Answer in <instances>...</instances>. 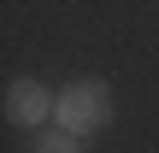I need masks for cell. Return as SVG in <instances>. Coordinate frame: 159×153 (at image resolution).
<instances>
[{
	"label": "cell",
	"mask_w": 159,
	"mask_h": 153,
	"mask_svg": "<svg viewBox=\"0 0 159 153\" xmlns=\"http://www.w3.org/2000/svg\"><path fill=\"white\" fill-rule=\"evenodd\" d=\"M53 118H59V130H71V136H94V130H106V118H112V94H106V83H71V88L53 100Z\"/></svg>",
	"instance_id": "1"
},
{
	"label": "cell",
	"mask_w": 159,
	"mask_h": 153,
	"mask_svg": "<svg viewBox=\"0 0 159 153\" xmlns=\"http://www.w3.org/2000/svg\"><path fill=\"white\" fill-rule=\"evenodd\" d=\"M47 112H53V100H47V88H41V83L18 77V83L6 88V118H12L18 130H35V124H41Z\"/></svg>",
	"instance_id": "2"
},
{
	"label": "cell",
	"mask_w": 159,
	"mask_h": 153,
	"mask_svg": "<svg viewBox=\"0 0 159 153\" xmlns=\"http://www.w3.org/2000/svg\"><path fill=\"white\" fill-rule=\"evenodd\" d=\"M41 153H77V136H71V130H59V136H47V142H41Z\"/></svg>",
	"instance_id": "3"
}]
</instances>
